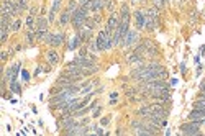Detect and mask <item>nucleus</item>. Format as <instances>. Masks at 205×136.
Returning <instances> with one entry per match:
<instances>
[{
	"label": "nucleus",
	"mask_w": 205,
	"mask_h": 136,
	"mask_svg": "<svg viewBox=\"0 0 205 136\" xmlns=\"http://www.w3.org/2000/svg\"><path fill=\"white\" fill-rule=\"evenodd\" d=\"M20 26H21V21L17 18V20H13L12 25H10V31H18V30H20Z\"/></svg>",
	"instance_id": "obj_19"
},
{
	"label": "nucleus",
	"mask_w": 205,
	"mask_h": 136,
	"mask_svg": "<svg viewBox=\"0 0 205 136\" xmlns=\"http://www.w3.org/2000/svg\"><path fill=\"white\" fill-rule=\"evenodd\" d=\"M59 7H61V0H54V3H53V8H51V10H53V12H58V8H59Z\"/></svg>",
	"instance_id": "obj_25"
},
{
	"label": "nucleus",
	"mask_w": 205,
	"mask_h": 136,
	"mask_svg": "<svg viewBox=\"0 0 205 136\" xmlns=\"http://www.w3.org/2000/svg\"><path fill=\"white\" fill-rule=\"evenodd\" d=\"M8 31L10 30H2L0 28V41H2V43H5V41L8 40Z\"/></svg>",
	"instance_id": "obj_21"
},
{
	"label": "nucleus",
	"mask_w": 205,
	"mask_h": 136,
	"mask_svg": "<svg viewBox=\"0 0 205 136\" xmlns=\"http://www.w3.org/2000/svg\"><path fill=\"white\" fill-rule=\"evenodd\" d=\"M153 113V108H151V105H143L141 108H138V115H141V116H144V118H148Z\"/></svg>",
	"instance_id": "obj_15"
},
{
	"label": "nucleus",
	"mask_w": 205,
	"mask_h": 136,
	"mask_svg": "<svg viewBox=\"0 0 205 136\" xmlns=\"http://www.w3.org/2000/svg\"><path fill=\"white\" fill-rule=\"evenodd\" d=\"M136 93H138L136 89H128V90H126V95H128V97H133V95H136Z\"/></svg>",
	"instance_id": "obj_29"
},
{
	"label": "nucleus",
	"mask_w": 205,
	"mask_h": 136,
	"mask_svg": "<svg viewBox=\"0 0 205 136\" xmlns=\"http://www.w3.org/2000/svg\"><path fill=\"white\" fill-rule=\"evenodd\" d=\"M87 48H89V52H90V54H92V52L95 54V52L100 51L99 49V44H97V40H94V38H92V40L87 43Z\"/></svg>",
	"instance_id": "obj_16"
},
{
	"label": "nucleus",
	"mask_w": 205,
	"mask_h": 136,
	"mask_svg": "<svg viewBox=\"0 0 205 136\" xmlns=\"http://www.w3.org/2000/svg\"><path fill=\"white\" fill-rule=\"evenodd\" d=\"M77 5H79V2H76V0H71V2H69V5H68V10H69L71 13H72L74 10L77 8Z\"/></svg>",
	"instance_id": "obj_23"
},
{
	"label": "nucleus",
	"mask_w": 205,
	"mask_h": 136,
	"mask_svg": "<svg viewBox=\"0 0 205 136\" xmlns=\"http://www.w3.org/2000/svg\"><path fill=\"white\" fill-rule=\"evenodd\" d=\"M64 38L66 36L62 35V33H48L44 43L49 44V46H53V48H58V46H61V44L64 43Z\"/></svg>",
	"instance_id": "obj_4"
},
{
	"label": "nucleus",
	"mask_w": 205,
	"mask_h": 136,
	"mask_svg": "<svg viewBox=\"0 0 205 136\" xmlns=\"http://www.w3.org/2000/svg\"><path fill=\"white\" fill-rule=\"evenodd\" d=\"M82 43H84V41H82V38H80L79 35H77V33H76V36H74L72 40L69 41V44H68V49H69V51H74V49H77V48H79Z\"/></svg>",
	"instance_id": "obj_10"
},
{
	"label": "nucleus",
	"mask_w": 205,
	"mask_h": 136,
	"mask_svg": "<svg viewBox=\"0 0 205 136\" xmlns=\"http://www.w3.org/2000/svg\"><path fill=\"white\" fill-rule=\"evenodd\" d=\"M103 8H105V2H103V0H92V3H90V12L99 13V12H102Z\"/></svg>",
	"instance_id": "obj_11"
},
{
	"label": "nucleus",
	"mask_w": 205,
	"mask_h": 136,
	"mask_svg": "<svg viewBox=\"0 0 205 136\" xmlns=\"http://www.w3.org/2000/svg\"><path fill=\"white\" fill-rule=\"evenodd\" d=\"M36 12H38V8H36V7H33V8L30 10V15H36Z\"/></svg>",
	"instance_id": "obj_35"
},
{
	"label": "nucleus",
	"mask_w": 205,
	"mask_h": 136,
	"mask_svg": "<svg viewBox=\"0 0 205 136\" xmlns=\"http://www.w3.org/2000/svg\"><path fill=\"white\" fill-rule=\"evenodd\" d=\"M17 2H18V7H20L21 12L28 8V0H17Z\"/></svg>",
	"instance_id": "obj_24"
},
{
	"label": "nucleus",
	"mask_w": 205,
	"mask_h": 136,
	"mask_svg": "<svg viewBox=\"0 0 205 136\" xmlns=\"http://www.w3.org/2000/svg\"><path fill=\"white\" fill-rule=\"evenodd\" d=\"M71 20H72V13H71L69 10H64V12L61 13V18H59V23H61V26H66V25H68Z\"/></svg>",
	"instance_id": "obj_13"
},
{
	"label": "nucleus",
	"mask_w": 205,
	"mask_h": 136,
	"mask_svg": "<svg viewBox=\"0 0 205 136\" xmlns=\"http://www.w3.org/2000/svg\"><path fill=\"white\" fill-rule=\"evenodd\" d=\"M164 3H166V0H153V7H156L158 10H161V8H162Z\"/></svg>",
	"instance_id": "obj_22"
},
{
	"label": "nucleus",
	"mask_w": 205,
	"mask_h": 136,
	"mask_svg": "<svg viewBox=\"0 0 205 136\" xmlns=\"http://www.w3.org/2000/svg\"><path fill=\"white\" fill-rule=\"evenodd\" d=\"M54 15H56V12H53V10H49V17H48L49 23H51V21H54Z\"/></svg>",
	"instance_id": "obj_32"
},
{
	"label": "nucleus",
	"mask_w": 205,
	"mask_h": 136,
	"mask_svg": "<svg viewBox=\"0 0 205 136\" xmlns=\"http://www.w3.org/2000/svg\"><path fill=\"white\" fill-rule=\"evenodd\" d=\"M77 2H79V7H82V8H85V10H89V12H90L92 0H77Z\"/></svg>",
	"instance_id": "obj_18"
},
{
	"label": "nucleus",
	"mask_w": 205,
	"mask_h": 136,
	"mask_svg": "<svg viewBox=\"0 0 205 136\" xmlns=\"http://www.w3.org/2000/svg\"><path fill=\"white\" fill-rule=\"evenodd\" d=\"M87 18H89V10L82 8V7H77V8L74 10V12H72V20H71V23H72V26L76 28V31H77V30H80V28H84V26H85V21H87Z\"/></svg>",
	"instance_id": "obj_1"
},
{
	"label": "nucleus",
	"mask_w": 205,
	"mask_h": 136,
	"mask_svg": "<svg viewBox=\"0 0 205 136\" xmlns=\"http://www.w3.org/2000/svg\"><path fill=\"white\" fill-rule=\"evenodd\" d=\"M41 74V67H36V71H35V75H39Z\"/></svg>",
	"instance_id": "obj_36"
},
{
	"label": "nucleus",
	"mask_w": 205,
	"mask_h": 136,
	"mask_svg": "<svg viewBox=\"0 0 205 136\" xmlns=\"http://www.w3.org/2000/svg\"><path fill=\"white\" fill-rule=\"evenodd\" d=\"M8 52H7V51H2V54H0V59H2V62H5L7 61V59H8Z\"/></svg>",
	"instance_id": "obj_27"
},
{
	"label": "nucleus",
	"mask_w": 205,
	"mask_h": 136,
	"mask_svg": "<svg viewBox=\"0 0 205 136\" xmlns=\"http://www.w3.org/2000/svg\"><path fill=\"white\" fill-rule=\"evenodd\" d=\"M46 58H48V61H49V64H53V66H56V64L59 62V54H58V51H56V49H49V51H48Z\"/></svg>",
	"instance_id": "obj_12"
},
{
	"label": "nucleus",
	"mask_w": 205,
	"mask_h": 136,
	"mask_svg": "<svg viewBox=\"0 0 205 136\" xmlns=\"http://www.w3.org/2000/svg\"><path fill=\"white\" fill-rule=\"evenodd\" d=\"M185 71H187V67H185V62H182V64H181V72L185 74Z\"/></svg>",
	"instance_id": "obj_34"
},
{
	"label": "nucleus",
	"mask_w": 205,
	"mask_h": 136,
	"mask_svg": "<svg viewBox=\"0 0 205 136\" xmlns=\"http://www.w3.org/2000/svg\"><path fill=\"white\" fill-rule=\"evenodd\" d=\"M126 59H128V62H130V64H141L144 58H143V56H140L138 52L133 51L131 54H128V58H126Z\"/></svg>",
	"instance_id": "obj_14"
},
{
	"label": "nucleus",
	"mask_w": 205,
	"mask_h": 136,
	"mask_svg": "<svg viewBox=\"0 0 205 136\" xmlns=\"http://www.w3.org/2000/svg\"><path fill=\"white\" fill-rule=\"evenodd\" d=\"M200 54H202V56H205V46H202V48H200Z\"/></svg>",
	"instance_id": "obj_38"
},
{
	"label": "nucleus",
	"mask_w": 205,
	"mask_h": 136,
	"mask_svg": "<svg viewBox=\"0 0 205 136\" xmlns=\"http://www.w3.org/2000/svg\"><path fill=\"white\" fill-rule=\"evenodd\" d=\"M21 77H23V81H25V82H28V81H30V74L27 72V71H21Z\"/></svg>",
	"instance_id": "obj_30"
},
{
	"label": "nucleus",
	"mask_w": 205,
	"mask_h": 136,
	"mask_svg": "<svg viewBox=\"0 0 205 136\" xmlns=\"http://www.w3.org/2000/svg\"><path fill=\"white\" fill-rule=\"evenodd\" d=\"M138 40H140L138 31H135V30H130V31L126 33V36H125V40H123L121 44H123V46H126V48H130V46H133V44H136Z\"/></svg>",
	"instance_id": "obj_6"
},
{
	"label": "nucleus",
	"mask_w": 205,
	"mask_h": 136,
	"mask_svg": "<svg viewBox=\"0 0 205 136\" xmlns=\"http://www.w3.org/2000/svg\"><path fill=\"white\" fill-rule=\"evenodd\" d=\"M181 133L185 134V136H199V134H202V133H200V123L189 120L187 123H184L181 126Z\"/></svg>",
	"instance_id": "obj_3"
},
{
	"label": "nucleus",
	"mask_w": 205,
	"mask_h": 136,
	"mask_svg": "<svg viewBox=\"0 0 205 136\" xmlns=\"http://www.w3.org/2000/svg\"><path fill=\"white\" fill-rule=\"evenodd\" d=\"M118 23H120V15H118L117 12H112L109 21H107V25H105V31L109 33V35H113L115 30H117V26H118Z\"/></svg>",
	"instance_id": "obj_5"
},
{
	"label": "nucleus",
	"mask_w": 205,
	"mask_h": 136,
	"mask_svg": "<svg viewBox=\"0 0 205 136\" xmlns=\"http://www.w3.org/2000/svg\"><path fill=\"white\" fill-rule=\"evenodd\" d=\"M205 118V110H199V108H194V110L189 113V120L192 122H199L202 125V120Z\"/></svg>",
	"instance_id": "obj_7"
},
{
	"label": "nucleus",
	"mask_w": 205,
	"mask_h": 136,
	"mask_svg": "<svg viewBox=\"0 0 205 136\" xmlns=\"http://www.w3.org/2000/svg\"><path fill=\"white\" fill-rule=\"evenodd\" d=\"M135 20H136V30H144V21H146V13L136 10L135 12Z\"/></svg>",
	"instance_id": "obj_8"
},
{
	"label": "nucleus",
	"mask_w": 205,
	"mask_h": 136,
	"mask_svg": "<svg viewBox=\"0 0 205 136\" xmlns=\"http://www.w3.org/2000/svg\"><path fill=\"white\" fill-rule=\"evenodd\" d=\"M10 92H13V93H21V87H20V84H18L17 81H12V82H10Z\"/></svg>",
	"instance_id": "obj_17"
},
{
	"label": "nucleus",
	"mask_w": 205,
	"mask_h": 136,
	"mask_svg": "<svg viewBox=\"0 0 205 136\" xmlns=\"http://www.w3.org/2000/svg\"><path fill=\"white\" fill-rule=\"evenodd\" d=\"M138 2H141V0H131V3H138Z\"/></svg>",
	"instance_id": "obj_39"
},
{
	"label": "nucleus",
	"mask_w": 205,
	"mask_h": 136,
	"mask_svg": "<svg viewBox=\"0 0 205 136\" xmlns=\"http://www.w3.org/2000/svg\"><path fill=\"white\" fill-rule=\"evenodd\" d=\"M194 107L199 108V110H205V99H197L195 103H194Z\"/></svg>",
	"instance_id": "obj_20"
},
{
	"label": "nucleus",
	"mask_w": 205,
	"mask_h": 136,
	"mask_svg": "<svg viewBox=\"0 0 205 136\" xmlns=\"http://www.w3.org/2000/svg\"><path fill=\"white\" fill-rule=\"evenodd\" d=\"M109 123H110V116H103V118L100 120V125H102V126H107Z\"/></svg>",
	"instance_id": "obj_26"
},
{
	"label": "nucleus",
	"mask_w": 205,
	"mask_h": 136,
	"mask_svg": "<svg viewBox=\"0 0 205 136\" xmlns=\"http://www.w3.org/2000/svg\"><path fill=\"white\" fill-rule=\"evenodd\" d=\"M100 112H102V108H100V107H97L95 110H94V115H92V116H94V118H97V116L100 115Z\"/></svg>",
	"instance_id": "obj_33"
},
{
	"label": "nucleus",
	"mask_w": 205,
	"mask_h": 136,
	"mask_svg": "<svg viewBox=\"0 0 205 136\" xmlns=\"http://www.w3.org/2000/svg\"><path fill=\"white\" fill-rule=\"evenodd\" d=\"M103 2H105V8L113 10V2H112V0H103Z\"/></svg>",
	"instance_id": "obj_28"
},
{
	"label": "nucleus",
	"mask_w": 205,
	"mask_h": 136,
	"mask_svg": "<svg viewBox=\"0 0 205 136\" xmlns=\"http://www.w3.org/2000/svg\"><path fill=\"white\" fill-rule=\"evenodd\" d=\"M117 95H118V92H112V93H110L112 99H117Z\"/></svg>",
	"instance_id": "obj_37"
},
{
	"label": "nucleus",
	"mask_w": 205,
	"mask_h": 136,
	"mask_svg": "<svg viewBox=\"0 0 205 136\" xmlns=\"http://www.w3.org/2000/svg\"><path fill=\"white\" fill-rule=\"evenodd\" d=\"M95 40H97V44H99V49H100V51H107V49H110V48L113 46L112 35H109V33L105 31V28L100 30V31H99V36H97Z\"/></svg>",
	"instance_id": "obj_2"
},
{
	"label": "nucleus",
	"mask_w": 205,
	"mask_h": 136,
	"mask_svg": "<svg viewBox=\"0 0 205 136\" xmlns=\"http://www.w3.org/2000/svg\"><path fill=\"white\" fill-rule=\"evenodd\" d=\"M48 25H49V20H46L44 17L36 18V31H48Z\"/></svg>",
	"instance_id": "obj_9"
},
{
	"label": "nucleus",
	"mask_w": 205,
	"mask_h": 136,
	"mask_svg": "<svg viewBox=\"0 0 205 136\" xmlns=\"http://www.w3.org/2000/svg\"><path fill=\"white\" fill-rule=\"evenodd\" d=\"M94 131H95V134H105V131L102 128H97V126H94Z\"/></svg>",
	"instance_id": "obj_31"
}]
</instances>
